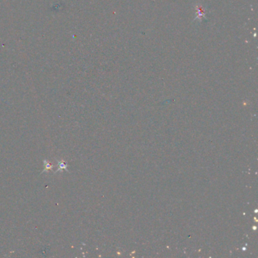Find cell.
<instances>
[{"mask_svg": "<svg viewBox=\"0 0 258 258\" xmlns=\"http://www.w3.org/2000/svg\"><path fill=\"white\" fill-rule=\"evenodd\" d=\"M63 169L66 170L67 171H68V166H67V165H66V164H65V162L63 161H61L59 162V169H58L57 172H58V171L61 170H63Z\"/></svg>", "mask_w": 258, "mask_h": 258, "instance_id": "obj_1", "label": "cell"}, {"mask_svg": "<svg viewBox=\"0 0 258 258\" xmlns=\"http://www.w3.org/2000/svg\"><path fill=\"white\" fill-rule=\"evenodd\" d=\"M44 164H45V168L43 169V172H45V171H49L50 170L53 169V164L51 163H49V162H48L47 161H44Z\"/></svg>", "mask_w": 258, "mask_h": 258, "instance_id": "obj_2", "label": "cell"}]
</instances>
